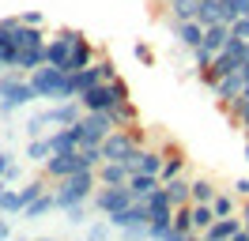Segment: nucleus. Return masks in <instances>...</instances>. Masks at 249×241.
<instances>
[]
</instances>
